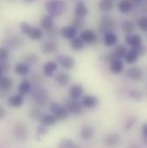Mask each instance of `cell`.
Here are the masks:
<instances>
[{"instance_id": "cell-1", "label": "cell", "mask_w": 147, "mask_h": 148, "mask_svg": "<svg viewBox=\"0 0 147 148\" xmlns=\"http://www.w3.org/2000/svg\"><path fill=\"white\" fill-rule=\"evenodd\" d=\"M45 5L48 15L52 17L62 16L66 10V3L64 0H47Z\"/></svg>"}, {"instance_id": "cell-2", "label": "cell", "mask_w": 147, "mask_h": 148, "mask_svg": "<svg viewBox=\"0 0 147 148\" xmlns=\"http://www.w3.org/2000/svg\"><path fill=\"white\" fill-rule=\"evenodd\" d=\"M32 98L39 106H44L48 102V91L41 86H36L31 90Z\"/></svg>"}, {"instance_id": "cell-3", "label": "cell", "mask_w": 147, "mask_h": 148, "mask_svg": "<svg viewBox=\"0 0 147 148\" xmlns=\"http://www.w3.org/2000/svg\"><path fill=\"white\" fill-rule=\"evenodd\" d=\"M49 108L50 110L52 112L53 115H54L57 120L59 121H63L66 120L68 116H69V112L66 109V107H63L62 105L55 103V102H52L49 104Z\"/></svg>"}, {"instance_id": "cell-4", "label": "cell", "mask_w": 147, "mask_h": 148, "mask_svg": "<svg viewBox=\"0 0 147 148\" xmlns=\"http://www.w3.org/2000/svg\"><path fill=\"white\" fill-rule=\"evenodd\" d=\"M115 26H116V23L114 20L109 16H103L100 20L99 30L100 32L104 33V34L108 32H113Z\"/></svg>"}, {"instance_id": "cell-5", "label": "cell", "mask_w": 147, "mask_h": 148, "mask_svg": "<svg viewBox=\"0 0 147 148\" xmlns=\"http://www.w3.org/2000/svg\"><path fill=\"white\" fill-rule=\"evenodd\" d=\"M66 109L69 112V114L77 115L83 112V106L82 103H80L78 100H74V99L70 98L66 103Z\"/></svg>"}, {"instance_id": "cell-6", "label": "cell", "mask_w": 147, "mask_h": 148, "mask_svg": "<svg viewBox=\"0 0 147 148\" xmlns=\"http://www.w3.org/2000/svg\"><path fill=\"white\" fill-rule=\"evenodd\" d=\"M57 63H59V65L64 69H72L75 66V60L72 57L68 55H59L57 57Z\"/></svg>"}, {"instance_id": "cell-7", "label": "cell", "mask_w": 147, "mask_h": 148, "mask_svg": "<svg viewBox=\"0 0 147 148\" xmlns=\"http://www.w3.org/2000/svg\"><path fill=\"white\" fill-rule=\"evenodd\" d=\"M84 93V89L80 84H74L69 89V96L71 99L79 100Z\"/></svg>"}, {"instance_id": "cell-8", "label": "cell", "mask_w": 147, "mask_h": 148, "mask_svg": "<svg viewBox=\"0 0 147 148\" xmlns=\"http://www.w3.org/2000/svg\"><path fill=\"white\" fill-rule=\"evenodd\" d=\"M58 63L57 61L54 60H49L47 62H46L43 66L42 71H43V74L46 77H52L53 76V74L55 73V72L58 70Z\"/></svg>"}, {"instance_id": "cell-9", "label": "cell", "mask_w": 147, "mask_h": 148, "mask_svg": "<svg viewBox=\"0 0 147 148\" xmlns=\"http://www.w3.org/2000/svg\"><path fill=\"white\" fill-rule=\"evenodd\" d=\"M14 85V81L10 77L3 76L0 78V93L3 94L8 92Z\"/></svg>"}, {"instance_id": "cell-10", "label": "cell", "mask_w": 147, "mask_h": 148, "mask_svg": "<svg viewBox=\"0 0 147 148\" xmlns=\"http://www.w3.org/2000/svg\"><path fill=\"white\" fill-rule=\"evenodd\" d=\"M88 12H89L88 7L82 1L78 2L74 8V15H75V17H77V18L84 19V17L88 15Z\"/></svg>"}, {"instance_id": "cell-11", "label": "cell", "mask_w": 147, "mask_h": 148, "mask_svg": "<svg viewBox=\"0 0 147 148\" xmlns=\"http://www.w3.org/2000/svg\"><path fill=\"white\" fill-rule=\"evenodd\" d=\"M82 104L86 109H95L98 104V98L93 95H85L82 99Z\"/></svg>"}, {"instance_id": "cell-12", "label": "cell", "mask_w": 147, "mask_h": 148, "mask_svg": "<svg viewBox=\"0 0 147 148\" xmlns=\"http://www.w3.org/2000/svg\"><path fill=\"white\" fill-rule=\"evenodd\" d=\"M143 71L138 66H133L126 70V75L128 78L133 81H139L143 77Z\"/></svg>"}, {"instance_id": "cell-13", "label": "cell", "mask_w": 147, "mask_h": 148, "mask_svg": "<svg viewBox=\"0 0 147 148\" xmlns=\"http://www.w3.org/2000/svg\"><path fill=\"white\" fill-rule=\"evenodd\" d=\"M23 103H24L23 96L20 94H15V95L10 96L7 101V104L10 108H15V109L20 108L23 104Z\"/></svg>"}, {"instance_id": "cell-14", "label": "cell", "mask_w": 147, "mask_h": 148, "mask_svg": "<svg viewBox=\"0 0 147 148\" xmlns=\"http://www.w3.org/2000/svg\"><path fill=\"white\" fill-rule=\"evenodd\" d=\"M104 142L108 147L115 148L120 144V137L117 134H109L105 137Z\"/></svg>"}, {"instance_id": "cell-15", "label": "cell", "mask_w": 147, "mask_h": 148, "mask_svg": "<svg viewBox=\"0 0 147 148\" xmlns=\"http://www.w3.org/2000/svg\"><path fill=\"white\" fill-rule=\"evenodd\" d=\"M80 39L84 43L92 44L96 41V35L95 31L92 29H85L81 33Z\"/></svg>"}, {"instance_id": "cell-16", "label": "cell", "mask_w": 147, "mask_h": 148, "mask_svg": "<svg viewBox=\"0 0 147 148\" xmlns=\"http://www.w3.org/2000/svg\"><path fill=\"white\" fill-rule=\"evenodd\" d=\"M60 35L61 36L64 37L66 40H72V39L76 38V36L77 34V29L76 28H74L73 26L70 25V26H66V27H63L60 29Z\"/></svg>"}, {"instance_id": "cell-17", "label": "cell", "mask_w": 147, "mask_h": 148, "mask_svg": "<svg viewBox=\"0 0 147 148\" xmlns=\"http://www.w3.org/2000/svg\"><path fill=\"white\" fill-rule=\"evenodd\" d=\"M31 90H32V85L29 79L28 78L23 79L18 85V94L22 96H25L30 93Z\"/></svg>"}, {"instance_id": "cell-18", "label": "cell", "mask_w": 147, "mask_h": 148, "mask_svg": "<svg viewBox=\"0 0 147 148\" xmlns=\"http://www.w3.org/2000/svg\"><path fill=\"white\" fill-rule=\"evenodd\" d=\"M14 72L18 76L25 77L30 73V66L27 65L24 62H19L14 66Z\"/></svg>"}, {"instance_id": "cell-19", "label": "cell", "mask_w": 147, "mask_h": 148, "mask_svg": "<svg viewBox=\"0 0 147 148\" xmlns=\"http://www.w3.org/2000/svg\"><path fill=\"white\" fill-rule=\"evenodd\" d=\"M126 43L133 48H137L138 47L142 45V37L139 35H127L126 36Z\"/></svg>"}, {"instance_id": "cell-20", "label": "cell", "mask_w": 147, "mask_h": 148, "mask_svg": "<svg viewBox=\"0 0 147 148\" xmlns=\"http://www.w3.org/2000/svg\"><path fill=\"white\" fill-rule=\"evenodd\" d=\"M59 49V46L56 42L53 41V40H48L46 42H45L42 47H41V51L45 53V54H52L58 51Z\"/></svg>"}, {"instance_id": "cell-21", "label": "cell", "mask_w": 147, "mask_h": 148, "mask_svg": "<svg viewBox=\"0 0 147 148\" xmlns=\"http://www.w3.org/2000/svg\"><path fill=\"white\" fill-rule=\"evenodd\" d=\"M134 7V3L133 0H120V2L118 4L119 10L123 14L129 13Z\"/></svg>"}, {"instance_id": "cell-22", "label": "cell", "mask_w": 147, "mask_h": 148, "mask_svg": "<svg viewBox=\"0 0 147 148\" xmlns=\"http://www.w3.org/2000/svg\"><path fill=\"white\" fill-rule=\"evenodd\" d=\"M40 26L43 29L49 31L53 28H54V21L53 17H52L49 15H45L42 16L40 20Z\"/></svg>"}, {"instance_id": "cell-23", "label": "cell", "mask_w": 147, "mask_h": 148, "mask_svg": "<svg viewBox=\"0 0 147 148\" xmlns=\"http://www.w3.org/2000/svg\"><path fill=\"white\" fill-rule=\"evenodd\" d=\"M40 124H42V125H44L46 127H51V126L55 125L57 123L58 120L53 114H45L41 115V117L40 119Z\"/></svg>"}, {"instance_id": "cell-24", "label": "cell", "mask_w": 147, "mask_h": 148, "mask_svg": "<svg viewBox=\"0 0 147 148\" xmlns=\"http://www.w3.org/2000/svg\"><path fill=\"white\" fill-rule=\"evenodd\" d=\"M54 79H55V82L60 87L66 86L69 84V82L71 81V77H70L69 74L66 73H59L58 74H56Z\"/></svg>"}, {"instance_id": "cell-25", "label": "cell", "mask_w": 147, "mask_h": 148, "mask_svg": "<svg viewBox=\"0 0 147 148\" xmlns=\"http://www.w3.org/2000/svg\"><path fill=\"white\" fill-rule=\"evenodd\" d=\"M110 72L113 74L121 73L124 70V65L123 62L120 60L115 59L110 63Z\"/></svg>"}, {"instance_id": "cell-26", "label": "cell", "mask_w": 147, "mask_h": 148, "mask_svg": "<svg viewBox=\"0 0 147 148\" xmlns=\"http://www.w3.org/2000/svg\"><path fill=\"white\" fill-rule=\"evenodd\" d=\"M117 40H118V37L113 32L105 33L104 38H103V41H104V44L107 47H112V46L115 45Z\"/></svg>"}, {"instance_id": "cell-27", "label": "cell", "mask_w": 147, "mask_h": 148, "mask_svg": "<svg viewBox=\"0 0 147 148\" xmlns=\"http://www.w3.org/2000/svg\"><path fill=\"white\" fill-rule=\"evenodd\" d=\"M127 53V48L125 45L123 44H120L116 47L114 52L113 53V56L115 57V59H118V60H121L123 59L126 54Z\"/></svg>"}, {"instance_id": "cell-28", "label": "cell", "mask_w": 147, "mask_h": 148, "mask_svg": "<svg viewBox=\"0 0 147 148\" xmlns=\"http://www.w3.org/2000/svg\"><path fill=\"white\" fill-rule=\"evenodd\" d=\"M121 29L125 34L132 35V33H133L135 30L134 23L130 20H125L121 24Z\"/></svg>"}, {"instance_id": "cell-29", "label": "cell", "mask_w": 147, "mask_h": 148, "mask_svg": "<svg viewBox=\"0 0 147 148\" xmlns=\"http://www.w3.org/2000/svg\"><path fill=\"white\" fill-rule=\"evenodd\" d=\"M139 57V55L138 54V53L134 49L132 48L130 51H127V53H126V56L124 57V59H125L126 63L133 64V63H135L138 60Z\"/></svg>"}, {"instance_id": "cell-30", "label": "cell", "mask_w": 147, "mask_h": 148, "mask_svg": "<svg viewBox=\"0 0 147 148\" xmlns=\"http://www.w3.org/2000/svg\"><path fill=\"white\" fill-rule=\"evenodd\" d=\"M113 7V0H100L98 3V8L103 12H109Z\"/></svg>"}, {"instance_id": "cell-31", "label": "cell", "mask_w": 147, "mask_h": 148, "mask_svg": "<svg viewBox=\"0 0 147 148\" xmlns=\"http://www.w3.org/2000/svg\"><path fill=\"white\" fill-rule=\"evenodd\" d=\"M71 47L74 51H81L85 47V43L80 38H74L71 40Z\"/></svg>"}, {"instance_id": "cell-32", "label": "cell", "mask_w": 147, "mask_h": 148, "mask_svg": "<svg viewBox=\"0 0 147 148\" xmlns=\"http://www.w3.org/2000/svg\"><path fill=\"white\" fill-rule=\"evenodd\" d=\"M58 148H79V146L76 144L73 140L65 138L59 142Z\"/></svg>"}, {"instance_id": "cell-33", "label": "cell", "mask_w": 147, "mask_h": 148, "mask_svg": "<svg viewBox=\"0 0 147 148\" xmlns=\"http://www.w3.org/2000/svg\"><path fill=\"white\" fill-rule=\"evenodd\" d=\"M14 132H15V135L20 139H23L27 135V129L24 125L18 124L17 126H16V127L14 128Z\"/></svg>"}, {"instance_id": "cell-34", "label": "cell", "mask_w": 147, "mask_h": 148, "mask_svg": "<svg viewBox=\"0 0 147 148\" xmlns=\"http://www.w3.org/2000/svg\"><path fill=\"white\" fill-rule=\"evenodd\" d=\"M29 37L33 40H39L43 37V31L40 28L33 27L31 32L29 35Z\"/></svg>"}, {"instance_id": "cell-35", "label": "cell", "mask_w": 147, "mask_h": 148, "mask_svg": "<svg viewBox=\"0 0 147 148\" xmlns=\"http://www.w3.org/2000/svg\"><path fill=\"white\" fill-rule=\"evenodd\" d=\"M80 135H81V138L83 140H90L94 135V130H93V128H91L90 127H84L81 130Z\"/></svg>"}, {"instance_id": "cell-36", "label": "cell", "mask_w": 147, "mask_h": 148, "mask_svg": "<svg viewBox=\"0 0 147 148\" xmlns=\"http://www.w3.org/2000/svg\"><path fill=\"white\" fill-rule=\"evenodd\" d=\"M23 60L24 63H26L27 65L30 66V65H33V64L36 63L37 61H38V60H39V58H38V56H37L36 54H35V53H28V54H26L23 58Z\"/></svg>"}, {"instance_id": "cell-37", "label": "cell", "mask_w": 147, "mask_h": 148, "mask_svg": "<svg viewBox=\"0 0 147 148\" xmlns=\"http://www.w3.org/2000/svg\"><path fill=\"white\" fill-rule=\"evenodd\" d=\"M10 41V43L11 44L12 47H20L23 45V39L21 38L18 36H13L12 37L10 38V40H8Z\"/></svg>"}, {"instance_id": "cell-38", "label": "cell", "mask_w": 147, "mask_h": 148, "mask_svg": "<svg viewBox=\"0 0 147 148\" xmlns=\"http://www.w3.org/2000/svg\"><path fill=\"white\" fill-rule=\"evenodd\" d=\"M32 28H33V27H32L29 23H26V22H21V23H19V29H20L21 32H22L23 35H25V36H29V33H30L31 30H32Z\"/></svg>"}, {"instance_id": "cell-39", "label": "cell", "mask_w": 147, "mask_h": 148, "mask_svg": "<svg viewBox=\"0 0 147 148\" xmlns=\"http://www.w3.org/2000/svg\"><path fill=\"white\" fill-rule=\"evenodd\" d=\"M137 23H138L139 28L142 31H144V32H146V29H147L146 16H141L140 18H139V20H138Z\"/></svg>"}, {"instance_id": "cell-40", "label": "cell", "mask_w": 147, "mask_h": 148, "mask_svg": "<svg viewBox=\"0 0 147 148\" xmlns=\"http://www.w3.org/2000/svg\"><path fill=\"white\" fill-rule=\"evenodd\" d=\"M10 57V53L6 47H0V61H7L8 58Z\"/></svg>"}, {"instance_id": "cell-41", "label": "cell", "mask_w": 147, "mask_h": 148, "mask_svg": "<svg viewBox=\"0 0 147 148\" xmlns=\"http://www.w3.org/2000/svg\"><path fill=\"white\" fill-rule=\"evenodd\" d=\"M83 25H84V19L74 17L73 20H72V26H73L74 28H76L77 29H79L83 28Z\"/></svg>"}, {"instance_id": "cell-42", "label": "cell", "mask_w": 147, "mask_h": 148, "mask_svg": "<svg viewBox=\"0 0 147 148\" xmlns=\"http://www.w3.org/2000/svg\"><path fill=\"white\" fill-rule=\"evenodd\" d=\"M41 115H42L41 112H40V110H38V109H32L31 111H30V116L32 118H34V119L40 120V117H41Z\"/></svg>"}, {"instance_id": "cell-43", "label": "cell", "mask_w": 147, "mask_h": 148, "mask_svg": "<svg viewBox=\"0 0 147 148\" xmlns=\"http://www.w3.org/2000/svg\"><path fill=\"white\" fill-rule=\"evenodd\" d=\"M37 133H38L40 135H43V136H44V135L47 134L48 130H47V128H46V126L40 124V125H39L38 127H37Z\"/></svg>"}, {"instance_id": "cell-44", "label": "cell", "mask_w": 147, "mask_h": 148, "mask_svg": "<svg viewBox=\"0 0 147 148\" xmlns=\"http://www.w3.org/2000/svg\"><path fill=\"white\" fill-rule=\"evenodd\" d=\"M31 80L36 84H40L42 81V77L40 73H35L32 74V76H31Z\"/></svg>"}, {"instance_id": "cell-45", "label": "cell", "mask_w": 147, "mask_h": 148, "mask_svg": "<svg viewBox=\"0 0 147 148\" xmlns=\"http://www.w3.org/2000/svg\"><path fill=\"white\" fill-rule=\"evenodd\" d=\"M103 61H105V62H107V63H109V64H110L111 62H112L113 60H115V57L113 56V53H108V54L104 55V56L103 57Z\"/></svg>"}, {"instance_id": "cell-46", "label": "cell", "mask_w": 147, "mask_h": 148, "mask_svg": "<svg viewBox=\"0 0 147 148\" xmlns=\"http://www.w3.org/2000/svg\"><path fill=\"white\" fill-rule=\"evenodd\" d=\"M130 97H133V98L134 100H136V101H139V100H140V98H141L140 93H139V91H137V90H133V91H131Z\"/></svg>"}, {"instance_id": "cell-47", "label": "cell", "mask_w": 147, "mask_h": 148, "mask_svg": "<svg viewBox=\"0 0 147 148\" xmlns=\"http://www.w3.org/2000/svg\"><path fill=\"white\" fill-rule=\"evenodd\" d=\"M134 123H135V121H134L133 118H131V119L126 123V129H125V130H126V131L130 130V129L132 128V127L134 125Z\"/></svg>"}, {"instance_id": "cell-48", "label": "cell", "mask_w": 147, "mask_h": 148, "mask_svg": "<svg viewBox=\"0 0 147 148\" xmlns=\"http://www.w3.org/2000/svg\"><path fill=\"white\" fill-rule=\"evenodd\" d=\"M56 36H57V29H55L54 28H53L52 29H50V30H49L48 36L51 37V38H54Z\"/></svg>"}, {"instance_id": "cell-49", "label": "cell", "mask_w": 147, "mask_h": 148, "mask_svg": "<svg viewBox=\"0 0 147 148\" xmlns=\"http://www.w3.org/2000/svg\"><path fill=\"white\" fill-rule=\"evenodd\" d=\"M5 114H6V112H5L4 108H3L2 105H0V121L3 120V119L4 118Z\"/></svg>"}, {"instance_id": "cell-50", "label": "cell", "mask_w": 147, "mask_h": 148, "mask_svg": "<svg viewBox=\"0 0 147 148\" xmlns=\"http://www.w3.org/2000/svg\"><path fill=\"white\" fill-rule=\"evenodd\" d=\"M142 133H143V135L145 138H147V124L145 123L143 125V127H142Z\"/></svg>"}, {"instance_id": "cell-51", "label": "cell", "mask_w": 147, "mask_h": 148, "mask_svg": "<svg viewBox=\"0 0 147 148\" xmlns=\"http://www.w3.org/2000/svg\"><path fill=\"white\" fill-rule=\"evenodd\" d=\"M3 70L2 65H1V63H0V78L3 77Z\"/></svg>"}, {"instance_id": "cell-52", "label": "cell", "mask_w": 147, "mask_h": 148, "mask_svg": "<svg viewBox=\"0 0 147 148\" xmlns=\"http://www.w3.org/2000/svg\"><path fill=\"white\" fill-rule=\"evenodd\" d=\"M25 2H27V3H34V2H36V0H24Z\"/></svg>"}, {"instance_id": "cell-53", "label": "cell", "mask_w": 147, "mask_h": 148, "mask_svg": "<svg viewBox=\"0 0 147 148\" xmlns=\"http://www.w3.org/2000/svg\"><path fill=\"white\" fill-rule=\"evenodd\" d=\"M141 1H143V0H133V2H141Z\"/></svg>"}]
</instances>
